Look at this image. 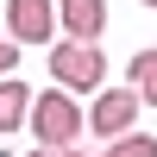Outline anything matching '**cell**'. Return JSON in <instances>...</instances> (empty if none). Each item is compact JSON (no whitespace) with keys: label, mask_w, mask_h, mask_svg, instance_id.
<instances>
[{"label":"cell","mask_w":157,"mask_h":157,"mask_svg":"<svg viewBox=\"0 0 157 157\" xmlns=\"http://www.w3.org/2000/svg\"><path fill=\"white\" fill-rule=\"evenodd\" d=\"M32 157H82V151H75V145H38Z\"/></svg>","instance_id":"10"},{"label":"cell","mask_w":157,"mask_h":157,"mask_svg":"<svg viewBox=\"0 0 157 157\" xmlns=\"http://www.w3.org/2000/svg\"><path fill=\"white\" fill-rule=\"evenodd\" d=\"M19 69V38H0V75Z\"/></svg>","instance_id":"9"},{"label":"cell","mask_w":157,"mask_h":157,"mask_svg":"<svg viewBox=\"0 0 157 157\" xmlns=\"http://www.w3.org/2000/svg\"><path fill=\"white\" fill-rule=\"evenodd\" d=\"M57 25L69 38H88V44H94V38L107 32V0H57Z\"/></svg>","instance_id":"5"},{"label":"cell","mask_w":157,"mask_h":157,"mask_svg":"<svg viewBox=\"0 0 157 157\" xmlns=\"http://www.w3.org/2000/svg\"><path fill=\"white\" fill-rule=\"evenodd\" d=\"M138 88H101L94 94V107H88V132H101V138H120V132H132V120H138Z\"/></svg>","instance_id":"3"},{"label":"cell","mask_w":157,"mask_h":157,"mask_svg":"<svg viewBox=\"0 0 157 157\" xmlns=\"http://www.w3.org/2000/svg\"><path fill=\"white\" fill-rule=\"evenodd\" d=\"M145 6H157V0H145Z\"/></svg>","instance_id":"11"},{"label":"cell","mask_w":157,"mask_h":157,"mask_svg":"<svg viewBox=\"0 0 157 157\" xmlns=\"http://www.w3.org/2000/svg\"><path fill=\"white\" fill-rule=\"evenodd\" d=\"M107 157H157V138L151 132H120V138H107Z\"/></svg>","instance_id":"8"},{"label":"cell","mask_w":157,"mask_h":157,"mask_svg":"<svg viewBox=\"0 0 157 157\" xmlns=\"http://www.w3.org/2000/svg\"><path fill=\"white\" fill-rule=\"evenodd\" d=\"M132 88H138V101H145V107H157V50H138L132 57Z\"/></svg>","instance_id":"7"},{"label":"cell","mask_w":157,"mask_h":157,"mask_svg":"<svg viewBox=\"0 0 157 157\" xmlns=\"http://www.w3.org/2000/svg\"><path fill=\"white\" fill-rule=\"evenodd\" d=\"M6 25L19 44H50L57 32V0H6Z\"/></svg>","instance_id":"4"},{"label":"cell","mask_w":157,"mask_h":157,"mask_svg":"<svg viewBox=\"0 0 157 157\" xmlns=\"http://www.w3.org/2000/svg\"><path fill=\"white\" fill-rule=\"evenodd\" d=\"M50 75H57V88H69V94H88V88L107 82V57H101L88 38H63V44H50Z\"/></svg>","instance_id":"2"},{"label":"cell","mask_w":157,"mask_h":157,"mask_svg":"<svg viewBox=\"0 0 157 157\" xmlns=\"http://www.w3.org/2000/svg\"><path fill=\"white\" fill-rule=\"evenodd\" d=\"M25 107H32V88L6 75V82H0V132H13V126L25 120Z\"/></svg>","instance_id":"6"},{"label":"cell","mask_w":157,"mask_h":157,"mask_svg":"<svg viewBox=\"0 0 157 157\" xmlns=\"http://www.w3.org/2000/svg\"><path fill=\"white\" fill-rule=\"evenodd\" d=\"M25 120H32V138H38V145H75V138L88 132V113L75 107V94H69V88H50V94H32Z\"/></svg>","instance_id":"1"}]
</instances>
